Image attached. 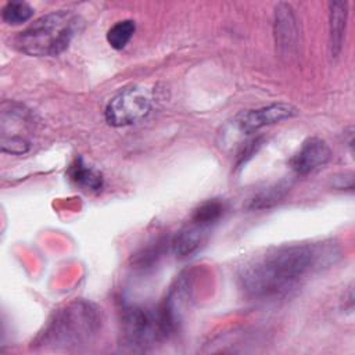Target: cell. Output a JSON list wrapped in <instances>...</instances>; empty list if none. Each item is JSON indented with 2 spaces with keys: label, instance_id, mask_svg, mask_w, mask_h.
I'll return each instance as SVG.
<instances>
[{
  "label": "cell",
  "instance_id": "obj_9",
  "mask_svg": "<svg viewBox=\"0 0 355 355\" xmlns=\"http://www.w3.org/2000/svg\"><path fill=\"white\" fill-rule=\"evenodd\" d=\"M208 232H209V227L201 226L190 220V223L176 234L172 243L173 252L176 254V257L187 258L194 255L205 243Z\"/></svg>",
  "mask_w": 355,
  "mask_h": 355
},
{
  "label": "cell",
  "instance_id": "obj_5",
  "mask_svg": "<svg viewBox=\"0 0 355 355\" xmlns=\"http://www.w3.org/2000/svg\"><path fill=\"white\" fill-rule=\"evenodd\" d=\"M151 110L148 92L140 86L121 90L105 107V119L112 126H128L143 119Z\"/></svg>",
  "mask_w": 355,
  "mask_h": 355
},
{
  "label": "cell",
  "instance_id": "obj_8",
  "mask_svg": "<svg viewBox=\"0 0 355 355\" xmlns=\"http://www.w3.org/2000/svg\"><path fill=\"white\" fill-rule=\"evenodd\" d=\"M298 26L294 10L287 3H280L275 10V39L282 53H290L297 43Z\"/></svg>",
  "mask_w": 355,
  "mask_h": 355
},
{
  "label": "cell",
  "instance_id": "obj_7",
  "mask_svg": "<svg viewBox=\"0 0 355 355\" xmlns=\"http://www.w3.org/2000/svg\"><path fill=\"white\" fill-rule=\"evenodd\" d=\"M331 157L327 143L318 137H311L302 143L300 150L290 161L291 168L298 175H308L322 166H324Z\"/></svg>",
  "mask_w": 355,
  "mask_h": 355
},
{
  "label": "cell",
  "instance_id": "obj_1",
  "mask_svg": "<svg viewBox=\"0 0 355 355\" xmlns=\"http://www.w3.org/2000/svg\"><path fill=\"white\" fill-rule=\"evenodd\" d=\"M316 252L306 244L272 248L243 266L240 284L251 298L283 297L295 288L316 263Z\"/></svg>",
  "mask_w": 355,
  "mask_h": 355
},
{
  "label": "cell",
  "instance_id": "obj_11",
  "mask_svg": "<svg viewBox=\"0 0 355 355\" xmlns=\"http://www.w3.org/2000/svg\"><path fill=\"white\" fill-rule=\"evenodd\" d=\"M68 176L73 184L85 190L97 191L103 187L101 173L96 171L93 166H89L87 164H85V161L80 157L71 164L68 169Z\"/></svg>",
  "mask_w": 355,
  "mask_h": 355
},
{
  "label": "cell",
  "instance_id": "obj_3",
  "mask_svg": "<svg viewBox=\"0 0 355 355\" xmlns=\"http://www.w3.org/2000/svg\"><path fill=\"white\" fill-rule=\"evenodd\" d=\"M98 326L97 309L90 302L75 301L54 313L40 343L53 348H75L87 344Z\"/></svg>",
  "mask_w": 355,
  "mask_h": 355
},
{
  "label": "cell",
  "instance_id": "obj_14",
  "mask_svg": "<svg viewBox=\"0 0 355 355\" xmlns=\"http://www.w3.org/2000/svg\"><path fill=\"white\" fill-rule=\"evenodd\" d=\"M33 8L25 1H10L1 11V18L8 25H19L31 19Z\"/></svg>",
  "mask_w": 355,
  "mask_h": 355
},
{
  "label": "cell",
  "instance_id": "obj_2",
  "mask_svg": "<svg viewBox=\"0 0 355 355\" xmlns=\"http://www.w3.org/2000/svg\"><path fill=\"white\" fill-rule=\"evenodd\" d=\"M80 19L68 10H58L33 21L17 36V47L32 57L58 55L68 49Z\"/></svg>",
  "mask_w": 355,
  "mask_h": 355
},
{
  "label": "cell",
  "instance_id": "obj_10",
  "mask_svg": "<svg viewBox=\"0 0 355 355\" xmlns=\"http://www.w3.org/2000/svg\"><path fill=\"white\" fill-rule=\"evenodd\" d=\"M348 18V3L331 1L329 4V39L330 53L337 57L343 49Z\"/></svg>",
  "mask_w": 355,
  "mask_h": 355
},
{
  "label": "cell",
  "instance_id": "obj_12",
  "mask_svg": "<svg viewBox=\"0 0 355 355\" xmlns=\"http://www.w3.org/2000/svg\"><path fill=\"white\" fill-rule=\"evenodd\" d=\"M223 211L225 207L219 200H207L194 209L191 215V222L211 229V226H214L220 219Z\"/></svg>",
  "mask_w": 355,
  "mask_h": 355
},
{
  "label": "cell",
  "instance_id": "obj_13",
  "mask_svg": "<svg viewBox=\"0 0 355 355\" xmlns=\"http://www.w3.org/2000/svg\"><path fill=\"white\" fill-rule=\"evenodd\" d=\"M136 25L132 19H123L114 24L107 32V42L115 50H122L132 39Z\"/></svg>",
  "mask_w": 355,
  "mask_h": 355
},
{
  "label": "cell",
  "instance_id": "obj_4",
  "mask_svg": "<svg viewBox=\"0 0 355 355\" xmlns=\"http://www.w3.org/2000/svg\"><path fill=\"white\" fill-rule=\"evenodd\" d=\"M122 343L133 351H144L168 337L158 306H126L121 316Z\"/></svg>",
  "mask_w": 355,
  "mask_h": 355
},
{
  "label": "cell",
  "instance_id": "obj_6",
  "mask_svg": "<svg viewBox=\"0 0 355 355\" xmlns=\"http://www.w3.org/2000/svg\"><path fill=\"white\" fill-rule=\"evenodd\" d=\"M297 114V110L290 104H272L268 107L251 110L239 115L236 125L243 133H254L263 126L273 125L288 119Z\"/></svg>",
  "mask_w": 355,
  "mask_h": 355
}]
</instances>
